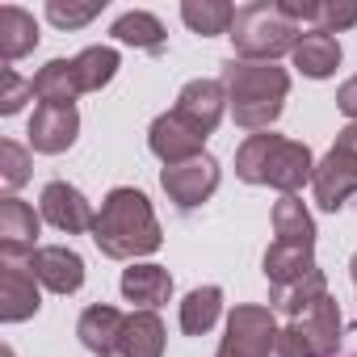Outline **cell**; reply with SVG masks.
I'll return each instance as SVG.
<instances>
[{
	"mask_svg": "<svg viewBox=\"0 0 357 357\" xmlns=\"http://www.w3.org/2000/svg\"><path fill=\"white\" fill-rule=\"evenodd\" d=\"M278 311L261 303H236L227 315V332L215 357H273L278 349Z\"/></svg>",
	"mask_w": 357,
	"mask_h": 357,
	"instance_id": "obj_5",
	"label": "cell"
},
{
	"mask_svg": "<svg viewBox=\"0 0 357 357\" xmlns=\"http://www.w3.org/2000/svg\"><path fill=\"white\" fill-rule=\"evenodd\" d=\"M340 59H344V51H340L336 34H324V30H303L298 47H294V55H290V63H294L307 80H328V76H336Z\"/></svg>",
	"mask_w": 357,
	"mask_h": 357,
	"instance_id": "obj_19",
	"label": "cell"
},
{
	"mask_svg": "<svg viewBox=\"0 0 357 357\" xmlns=\"http://www.w3.org/2000/svg\"><path fill=\"white\" fill-rule=\"evenodd\" d=\"M319 357H336V349H340V340H344V319H340V303L332 298V290L328 294H319L311 307H303L294 319H286Z\"/></svg>",
	"mask_w": 357,
	"mask_h": 357,
	"instance_id": "obj_12",
	"label": "cell"
},
{
	"mask_svg": "<svg viewBox=\"0 0 357 357\" xmlns=\"http://www.w3.org/2000/svg\"><path fill=\"white\" fill-rule=\"evenodd\" d=\"M336 147L349 151V155H357V122H349V126L336 130Z\"/></svg>",
	"mask_w": 357,
	"mask_h": 357,
	"instance_id": "obj_33",
	"label": "cell"
},
{
	"mask_svg": "<svg viewBox=\"0 0 357 357\" xmlns=\"http://www.w3.org/2000/svg\"><path fill=\"white\" fill-rule=\"evenodd\" d=\"M30 147H22L17 139H0V185H5V198H17V190L30 181Z\"/></svg>",
	"mask_w": 357,
	"mask_h": 357,
	"instance_id": "obj_28",
	"label": "cell"
},
{
	"mask_svg": "<svg viewBox=\"0 0 357 357\" xmlns=\"http://www.w3.org/2000/svg\"><path fill=\"white\" fill-rule=\"evenodd\" d=\"M118 68H122V59H118V51L114 47H84L80 55H76V72H80V84H84V93H101L114 76H118Z\"/></svg>",
	"mask_w": 357,
	"mask_h": 357,
	"instance_id": "obj_27",
	"label": "cell"
},
{
	"mask_svg": "<svg viewBox=\"0 0 357 357\" xmlns=\"http://www.w3.org/2000/svg\"><path fill=\"white\" fill-rule=\"evenodd\" d=\"M30 269H34V278H38L43 290L63 294V298L84 286V257L76 248H68V244H43L34 252Z\"/></svg>",
	"mask_w": 357,
	"mask_h": 357,
	"instance_id": "obj_15",
	"label": "cell"
},
{
	"mask_svg": "<svg viewBox=\"0 0 357 357\" xmlns=\"http://www.w3.org/2000/svg\"><path fill=\"white\" fill-rule=\"evenodd\" d=\"M311 194H315V206L336 215L344 211L349 198H357V155L340 151L336 143L324 151V160L315 164V176H311Z\"/></svg>",
	"mask_w": 357,
	"mask_h": 357,
	"instance_id": "obj_9",
	"label": "cell"
},
{
	"mask_svg": "<svg viewBox=\"0 0 357 357\" xmlns=\"http://www.w3.org/2000/svg\"><path fill=\"white\" fill-rule=\"evenodd\" d=\"M206 139H211V135H202L198 126H190L176 109L160 114V118L147 126V147H151V155H155L164 168L206 155Z\"/></svg>",
	"mask_w": 357,
	"mask_h": 357,
	"instance_id": "obj_7",
	"label": "cell"
},
{
	"mask_svg": "<svg viewBox=\"0 0 357 357\" xmlns=\"http://www.w3.org/2000/svg\"><path fill=\"white\" fill-rule=\"evenodd\" d=\"M118 290H122V298L135 303L139 311H155V307H164V303L172 298V273H168L164 265H155V261H135V265L122 269Z\"/></svg>",
	"mask_w": 357,
	"mask_h": 357,
	"instance_id": "obj_17",
	"label": "cell"
},
{
	"mask_svg": "<svg viewBox=\"0 0 357 357\" xmlns=\"http://www.w3.org/2000/svg\"><path fill=\"white\" fill-rule=\"evenodd\" d=\"M219 181H223V168L211 151L198 155V160H185V164L160 168V190L168 194V202L176 211H198L202 202H211Z\"/></svg>",
	"mask_w": 357,
	"mask_h": 357,
	"instance_id": "obj_6",
	"label": "cell"
},
{
	"mask_svg": "<svg viewBox=\"0 0 357 357\" xmlns=\"http://www.w3.org/2000/svg\"><path fill=\"white\" fill-rule=\"evenodd\" d=\"M164 340H168V328L160 311H130L109 357H164Z\"/></svg>",
	"mask_w": 357,
	"mask_h": 357,
	"instance_id": "obj_18",
	"label": "cell"
},
{
	"mask_svg": "<svg viewBox=\"0 0 357 357\" xmlns=\"http://www.w3.org/2000/svg\"><path fill=\"white\" fill-rule=\"evenodd\" d=\"M336 109H340L349 122H357V76H349V80L336 89Z\"/></svg>",
	"mask_w": 357,
	"mask_h": 357,
	"instance_id": "obj_32",
	"label": "cell"
},
{
	"mask_svg": "<svg viewBox=\"0 0 357 357\" xmlns=\"http://www.w3.org/2000/svg\"><path fill=\"white\" fill-rule=\"evenodd\" d=\"M109 38L122 43V47H135V51L160 55L164 43H168V30H164V22H160L155 13H147V9H130V13H122V17L109 26Z\"/></svg>",
	"mask_w": 357,
	"mask_h": 357,
	"instance_id": "obj_23",
	"label": "cell"
},
{
	"mask_svg": "<svg viewBox=\"0 0 357 357\" xmlns=\"http://www.w3.org/2000/svg\"><path fill=\"white\" fill-rule=\"evenodd\" d=\"M349 26H357V0H315V26L311 30L340 34Z\"/></svg>",
	"mask_w": 357,
	"mask_h": 357,
	"instance_id": "obj_30",
	"label": "cell"
},
{
	"mask_svg": "<svg viewBox=\"0 0 357 357\" xmlns=\"http://www.w3.org/2000/svg\"><path fill=\"white\" fill-rule=\"evenodd\" d=\"M93 244L109 261H143L164 248L160 219L151 211V198L135 185H114L101 198L97 223H93Z\"/></svg>",
	"mask_w": 357,
	"mask_h": 357,
	"instance_id": "obj_1",
	"label": "cell"
},
{
	"mask_svg": "<svg viewBox=\"0 0 357 357\" xmlns=\"http://www.w3.org/2000/svg\"><path fill=\"white\" fill-rule=\"evenodd\" d=\"M43 311V286L30 261L0 257V324H26Z\"/></svg>",
	"mask_w": 357,
	"mask_h": 357,
	"instance_id": "obj_10",
	"label": "cell"
},
{
	"mask_svg": "<svg viewBox=\"0 0 357 357\" xmlns=\"http://www.w3.org/2000/svg\"><path fill=\"white\" fill-rule=\"evenodd\" d=\"M38 227H43V215L30 202L0 198V257H9V261H34V252L43 248L38 244Z\"/></svg>",
	"mask_w": 357,
	"mask_h": 357,
	"instance_id": "obj_11",
	"label": "cell"
},
{
	"mask_svg": "<svg viewBox=\"0 0 357 357\" xmlns=\"http://www.w3.org/2000/svg\"><path fill=\"white\" fill-rule=\"evenodd\" d=\"M101 9H105V0H84V5H63V0H47V22L55 26V30H84L93 17H101Z\"/></svg>",
	"mask_w": 357,
	"mask_h": 357,
	"instance_id": "obj_29",
	"label": "cell"
},
{
	"mask_svg": "<svg viewBox=\"0 0 357 357\" xmlns=\"http://www.w3.org/2000/svg\"><path fill=\"white\" fill-rule=\"evenodd\" d=\"M26 135L38 155H63L80 139V109L76 105H38L30 114Z\"/></svg>",
	"mask_w": 357,
	"mask_h": 357,
	"instance_id": "obj_13",
	"label": "cell"
},
{
	"mask_svg": "<svg viewBox=\"0 0 357 357\" xmlns=\"http://www.w3.org/2000/svg\"><path fill=\"white\" fill-rule=\"evenodd\" d=\"M223 89H227V114L236 118L240 130H269L290 97V72L278 63H248V59H227L219 72Z\"/></svg>",
	"mask_w": 357,
	"mask_h": 357,
	"instance_id": "obj_2",
	"label": "cell"
},
{
	"mask_svg": "<svg viewBox=\"0 0 357 357\" xmlns=\"http://www.w3.org/2000/svg\"><path fill=\"white\" fill-rule=\"evenodd\" d=\"M34 97L38 105H76L84 97L76 59H51L34 72Z\"/></svg>",
	"mask_w": 357,
	"mask_h": 357,
	"instance_id": "obj_21",
	"label": "cell"
},
{
	"mask_svg": "<svg viewBox=\"0 0 357 357\" xmlns=\"http://www.w3.org/2000/svg\"><path fill=\"white\" fill-rule=\"evenodd\" d=\"M349 278H353V286H357V252H353V261H349Z\"/></svg>",
	"mask_w": 357,
	"mask_h": 357,
	"instance_id": "obj_34",
	"label": "cell"
},
{
	"mask_svg": "<svg viewBox=\"0 0 357 357\" xmlns=\"http://www.w3.org/2000/svg\"><path fill=\"white\" fill-rule=\"evenodd\" d=\"M223 315V286H198L181 298V315H176V324H181L185 336H206Z\"/></svg>",
	"mask_w": 357,
	"mask_h": 357,
	"instance_id": "obj_25",
	"label": "cell"
},
{
	"mask_svg": "<svg viewBox=\"0 0 357 357\" xmlns=\"http://www.w3.org/2000/svg\"><path fill=\"white\" fill-rule=\"evenodd\" d=\"M122 324H126V315H122L118 307H109V303H93V307L80 311V319H76V336H80V344H84L89 353L109 357L114 344H118V336H122Z\"/></svg>",
	"mask_w": 357,
	"mask_h": 357,
	"instance_id": "obj_20",
	"label": "cell"
},
{
	"mask_svg": "<svg viewBox=\"0 0 357 357\" xmlns=\"http://www.w3.org/2000/svg\"><path fill=\"white\" fill-rule=\"evenodd\" d=\"M172 109L181 114L190 126H198L202 135H215L223 114H227V89H223V80H202L198 76V80H190L181 93H176Z\"/></svg>",
	"mask_w": 357,
	"mask_h": 357,
	"instance_id": "obj_16",
	"label": "cell"
},
{
	"mask_svg": "<svg viewBox=\"0 0 357 357\" xmlns=\"http://www.w3.org/2000/svg\"><path fill=\"white\" fill-rule=\"evenodd\" d=\"M315 236H319V231H315V219H311V211H307V202H303L298 194L273 202V240L315 248Z\"/></svg>",
	"mask_w": 357,
	"mask_h": 357,
	"instance_id": "obj_24",
	"label": "cell"
},
{
	"mask_svg": "<svg viewBox=\"0 0 357 357\" xmlns=\"http://www.w3.org/2000/svg\"><path fill=\"white\" fill-rule=\"evenodd\" d=\"M38 215H43V223H51L55 231H63V236H93V223H97V211H93V202L76 190V185H68V181H47L43 185V194H38Z\"/></svg>",
	"mask_w": 357,
	"mask_h": 357,
	"instance_id": "obj_8",
	"label": "cell"
},
{
	"mask_svg": "<svg viewBox=\"0 0 357 357\" xmlns=\"http://www.w3.org/2000/svg\"><path fill=\"white\" fill-rule=\"evenodd\" d=\"M315 155L307 143L298 139H286V135H273V130H261V135H248L240 147H236V176L244 185H269L278 190L282 198L298 194L311 176H315Z\"/></svg>",
	"mask_w": 357,
	"mask_h": 357,
	"instance_id": "obj_3",
	"label": "cell"
},
{
	"mask_svg": "<svg viewBox=\"0 0 357 357\" xmlns=\"http://www.w3.org/2000/svg\"><path fill=\"white\" fill-rule=\"evenodd\" d=\"M30 97H34V80L17 76L13 68H5V72H0V114H5V118L22 114Z\"/></svg>",
	"mask_w": 357,
	"mask_h": 357,
	"instance_id": "obj_31",
	"label": "cell"
},
{
	"mask_svg": "<svg viewBox=\"0 0 357 357\" xmlns=\"http://www.w3.org/2000/svg\"><path fill=\"white\" fill-rule=\"evenodd\" d=\"M315 269H319V265H315V248H303V244H282V240H273V244L265 248V257H261V273H265V282H269V298L294 290V286L307 282Z\"/></svg>",
	"mask_w": 357,
	"mask_h": 357,
	"instance_id": "obj_14",
	"label": "cell"
},
{
	"mask_svg": "<svg viewBox=\"0 0 357 357\" xmlns=\"http://www.w3.org/2000/svg\"><path fill=\"white\" fill-rule=\"evenodd\" d=\"M38 22L30 9L22 5H0V59L5 63H17L26 59L34 47H38Z\"/></svg>",
	"mask_w": 357,
	"mask_h": 357,
	"instance_id": "obj_22",
	"label": "cell"
},
{
	"mask_svg": "<svg viewBox=\"0 0 357 357\" xmlns=\"http://www.w3.org/2000/svg\"><path fill=\"white\" fill-rule=\"evenodd\" d=\"M231 47L236 59L248 63H278L282 55H294L303 26H294L278 0H252V5H236V22H231Z\"/></svg>",
	"mask_w": 357,
	"mask_h": 357,
	"instance_id": "obj_4",
	"label": "cell"
},
{
	"mask_svg": "<svg viewBox=\"0 0 357 357\" xmlns=\"http://www.w3.org/2000/svg\"><path fill=\"white\" fill-rule=\"evenodd\" d=\"M181 22L194 34H202V38H219V34H231L236 5H227V0H185V5H181Z\"/></svg>",
	"mask_w": 357,
	"mask_h": 357,
	"instance_id": "obj_26",
	"label": "cell"
}]
</instances>
